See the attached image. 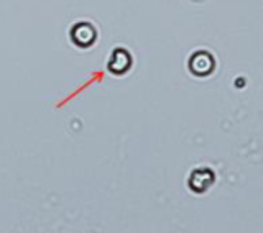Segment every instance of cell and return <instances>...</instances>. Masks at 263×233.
<instances>
[{"label": "cell", "instance_id": "6da1fadb", "mask_svg": "<svg viewBox=\"0 0 263 233\" xmlns=\"http://www.w3.org/2000/svg\"><path fill=\"white\" fill-rule=\"evenodd\" d=\"M71 38L78 46H89L96 40V30L89 23H78L71 30Z\"/></svg>", "mask_w": 263, "mask_h": 233}]
</instances>
